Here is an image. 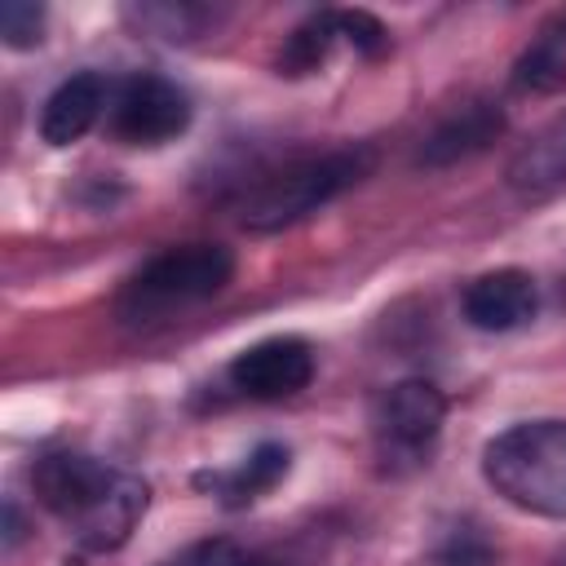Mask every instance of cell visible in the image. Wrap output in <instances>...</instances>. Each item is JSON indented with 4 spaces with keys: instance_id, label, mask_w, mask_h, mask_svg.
I'll return each mask as SVG.
<instances>
[{
    "instance_id": "6da1fadb",
    "label": "cell",
    "mask_w": 566,
    "mask_h": 566,
    "mask_svg": "<svg viewBox=\"0 0 566 566\" xmlns=\"http://www.w3.org/2000/svg\"><path fill=\"white\" fill-rule=\"evenodd\" d=\"M31 491L44 513H53L80 548L88 553H115L137 531L150 486L88 451H49L31 469Z\"/></svg>"
},
{
    "instance_id": "7a4b0ae2",
    "label": "cell",
    "mask_w": 566,
    "mask_h": 566,
    "mask_svg": "<svg viewBox=\"0 0 566 566\" xmlns=\"http://www.w3.org/2000/svg\"><path fill=\"white\" fill-rule=\"evenodd\" d=\"M371 168H376V155L367 146H336L323 155H296V159L261 172L252 186H243V195L234 203L239 226L252 234L296 226L310 212H318L323 203L354 190Z\"/></svg>"
},
{
    "instance_id": "3957f363",
    "label": "cell",
    "mask_w": 566,
    "mask_h": 566,
    "mask_svg": "<svg viewBox=\"0 0 566 566\" xmlns=\"http://www.w3.org/2000/svg\"><path fill=\"white\" fill-rule=\"evenodd\" d=\"M486 486L535 517L566 522V420H522L482 447Z\"/></svg>"
},
{
    "instance_id": "277c9868",
    "label": "cell",
    "mask_w": 566,
    "mask_h": 566,
    "mask_svg": "<svg viewBox=\"0 0 566 566\" xmlns=\"http://www.w3.org/2000/svg\"><path fill=\"white\" fill-rule=\"evenodd\" d=\"M234 279V252L226 243H177L155 252L119 292V314L128 323H150L212 301Z\"/></svg>"
},
{
    "instance_id": "5b68a950",
    "label": "cell",
    "mask_w": 566,
    "mask_h": 566,
    "mask_svg": "<svg viewBox=\"0 0 566 566\" xmlns=\"http://www.w3.org/2000/svg\"><path fill=\"white\" fill-rule=\"evenodd\" d=\"M106 128L124 146H164L190 128V97L164 75L137 71L111 93Z\"/></svg>"
},
{
    "instance_id": "8992f818",
    "label": "cell",
    "mask_w": 566,
    "mask_h": 566,
    "mask_svg": "<svg viewBox=\"0 0 566 566\" xmlns=\"http://www.w3.org/2000/svg\"><path fill=\"white\" fill-rule=\"evenodd\" d=\"M442 420H447V398L433 380H398L389 385L380 398H376V411H371V433H376V447L380 455L389 460H420L429 455V447L438 442L442 433Z\"/></svg>"
},
{
    "instance_id": "52a82bcc",
    "label": "cell",
    "mask_w": 566,
    "mask_h": 566,
    "mask_svg": "<svg viewBox=\"0 0 566 566\" xmlns=\"http://www.w3.org/2000/svg\"><path fill=\"white\" fill-rule=\"evenodd\" d=\"M226 376L243 398L279 402V398L301 394L314 380V349L301 336H265V340L239 349L230 358Z\"/></svg>"
},
{
    "instance_id": "ba28073f",
    "label": "cell",
    "mask_w": 566,
    "mask_h": 566,
    "mask_svg": "<svg viewBox=\"0 0 566 566\" xmlns=\"http://www.w3.org/2000/svg\"><path fill=\"white\" fill-rule=\"evenodd\" d=\"M460 310L469 318V327L478 332H517L535 318L539 310V287L526 270L517 265H504V270H486L478 274L464 296H460Z\"/></svg>"
},
{
    "instance_id": "9c48e42d",
    "label": "cell",
    "mask_w": 566,
    "mask_h": 566,
    "mask_svg": "<svg viewBox=\"0 0 566 566\" xmlns=\"http://www.w3.org/2000/svg\"><path fill=\"white\" fill-rule=\"evenodd\" d=\"M500 133H504V111H500V102H486V97L464 102V106H455L451 115H442V119L424 133L416 164H420V168H451V164H464V159L482 155L491 142H500Z\"/></svg>"
},
{
    "instance_id": "30bf717a",
    "label": "cell",
    "mask_w": 566,
    "mask_h": 566,
    "mask_svg": "<svg viewBox=\"0 0 566 566\" xmlns=\"http://www.w3.org/2000/svg\"><path fill=\"white\" fill-rule=\"evenodd\" d=\"M111 93L115 84L97 71H80L71 80H62L49 97H44V111H40V137L49 146H71L80 142L106 111H111Z\"/></svg>"
},
{
    "instance_id": "8fae6325",
    "label": "cell",
    "mask_w": 566,
    "mask_h": 566,
    "mask_svg": "<svg viewBox=\"0 0 566 566\" xmlns=\"http://www.w3.org/2000/svg\"><path fill=\"white\" fill-rule=\"evenodd\" d=\"M509 186L522 195H544L566 186V111L544 124L509 164Z\"/></svg>"
},
{
    "instance_id": "7c38bea8",
    "label": "cell",
    "mask_w": 566,
    "mask_h": 566,
    "mask_svg": "<svg viewBox=\"0 0 566 566\" xmlns=\"http://www.w3.org/2000/svg\"><path fill=\"white\" fill-rule=\"evenodd\" d=\"M124 18L142 31V35H155V40H168V44H190L199 35H212L226 18V9H212V4H128Z\"/></svg>"
},
{
    "instance_id": "4fadbf2b",
    "label": "cell",
    "mask_w": 566,
    "mask_h": 566,
    "mask_svg": "<svg viewBox=\"0 0 566 566\" xmlns=\"http://www.w3.org/2000/svg\"><path fill=\"white\" fill-rule=\"evenodd\" d=\"M566 84V13L548 18L513 66L517 93H557Z\"/></svg>"
},
{
    "instance_id": "5bb4252c",
    "label": "cell",
    "mask_w": 566,
    "mask_h": 566,
    "mask_svg": "<svg viewBox=\"0 0 566 566\" xmlns=\"http://www.w3.org/2000/svg\"><path fill=\"white\" fill-rule=\"evenodd\" d=\"M155 566H305V562L279 544H248L234 535H212V539L186 544L181 553H172Z\"/></svg>"
},
{
    "instance_id": "9a60e30c",
    "label": "cell",
    "mask_w": 566,
    "mask_h": 566,
    "mask_svg": "<svg viewBox=\"0 0 566 566\" xmlns=\"http://www.w3.org/2000/svg\"><path fill=\"white\" fill-rule=\"evenodd\" d=\"M283 473H287V447L265 442V447H256L243 464H234L230 473H212V478H199V482L212 486L226 504H252V500H261L265 491H274V486L283 482Z\"/></svg>"
},
{
    "instance_id": "2e32d148",
    "label": "cell",
    "mask_w": 566,
    "mask_h": 566,
    "mask_svg": "<svg viewBox=\"0 0 566 566\" xmlns=\"http://www.w3.org/2000/svg\"><path fill=\"white\" fill-rule=\"evenodd\" d=\"M345 40V27H340V9H323V13H310L279 49V75H314L327 53Z\"/></svg>"
},
{
    "instance_id": "e0dca14e",
    "label": "cell",
    "mask_w": 566,
    "mask_h": 566,
    "mask_svg": "<svg viewBox=\"0 0 566 566\" xmlns=\"http://www.w3.org/2000/svg\"><path fill=\"white\" fill-rule=\"evenodd\" d=\"M0 35L9 49H31L44 35V9L31 0H9L0 9Z\"/></svg>"
},
{
    "instance_id": "ac0fdd59",
    "label": "cell",
    "mask_w": 566,
    "mask_h": 566,
    "mask_svg": "<svg viewBox=\"0 0 566 566\" xmlns=\"http://www.w3.org/2000/svg\"><path fill=\"white\" fill-rule=\"evenodd\" d=\"M433 562H438V566H495V553H491V544H486L482 531L455 526V531L438 544Z\"/></svg>"
},
{
    "instance_id": "d6986e66",
    "label": "cell",
    "mask_w": 566,
    "mask_h": 566,
    "mask_svg": "<svg viewBox=\"0 0 566 566\" xmlns=\"http://www.w3.org/2000/svg\"><path fill=\"white\" fill-rule=\"evenodd\" d=\"M562 566H566V562H562Z\"/></svg>"
}]
</instances>
